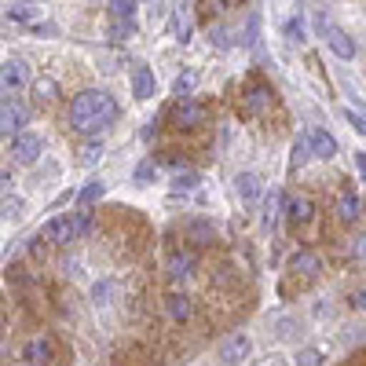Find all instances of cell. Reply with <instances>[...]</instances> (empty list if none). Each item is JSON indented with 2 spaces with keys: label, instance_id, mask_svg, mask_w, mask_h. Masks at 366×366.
Masks as SVG:
<instances>
[{
  "label": "cell",
  "instance_id": "28",
  "mask_svg": "<svg viewBox=\"0 0 366 366\" xmlns=\"http://www.w3.org/2000/svg\"><path fill=\"white\" fill-rule=\"evenodd\" d=\"M297 366H322V352L319 348H300Z\"/></svg>",
  "mask_w": 366,
  "mask_h": 366
},
{
  "label": "cell",
  "instance_id": "5",
  "mask_svg": "<svg viewBox=\"0 0 366 366\" xmlns=\"http://www.w3.org/2000/svg\"><path fill=\"white\" fill-rule=\"evenodd\" d=\"M26 84H29V66L22 59H8L0 66V92H22Z\"/></svg>",
  "mask_w": 366,
  "mask_h": 366
},
{
  "label": "cell",
  "instance_id": "24",
  "mask_svg": "<svg viewBox=\"0 0 366 366\" xmlns=\"http://www.w3.org/2000/svg\"><path fill=\"white\" fill-rule=\"evenodd\" d=\"M279 209H282V194L271 191V194H267V205H264V220L274 224V220H279Z\"/></svg>",
  "mask_w": 366,
  "mask_h": 366
},
{
  "label": "cell",
  "instance_id": "34",
  "mask_svg": "<svg viewBox=\"0 0 366 366\" xmlns=\"http://www.w3.org/2000/svg\"><path fill=\"white\" fill-rule=\"evenodd\" d=\"M308 162V143H304V136L297 139V147H293V165H304Z\"/></svg>",
  "mask_w": 366,
  "mask_h": 366
},
{
  "label": "cell",
  "instance_id": "33",
  "mask_svg": "<svg viewBox=\"0 0 366 366\" xmlns=\"http://www.w3.org/2000/svg\"><path fill=\"white\" fill-rule=\"evenodd\" d=\"M99 154H103V143H88L84 150H81V158L92 165V162H99Z\"/></svg>",
  "mask_w": 366,
  "mask_h": 366
},
{
  "label": "cell",
  "instance_id": "37",
  "mask_svg": "<svg viewBox=\"0 0 366 366\" xmlns=\"http://www.w3.org/2000/svg\"><path fill=\"white\" fill-rule=\"evenodd\" d=\"M362 300H366V293H362V290H359V293H352V308H359V312H362Z\"/></svg>",
  "mask_w": 366,
  "mask_h": 366
},
{
  "label": "cell",
  "instance_id": "16",
  "mask_svg": "<svg viewBox=\"0 0 366 366\" xmlns=\"http://www.w3.org/2000/svg\"><path fill=\"white\" fill-rule=\"evenodd\" d=\"M165 308H169V319H172V322H187V319L194 315V304H191L187 293H169V297H165Z\"/></svg>",
  "mask_w": 366,
  "mask_h": 366
},
{
  "label": "cell",
  "instance_id": "17",
  "mask_svg": "<svg viewBox=\"0 0 366 366\" xmlns=\"http://www.w3.org/2000/svg\"><path fill=\"white\" fill-rule=\"evenodd\" d=\"M337 217H341L345 224H359V217H362V198H359L355 191L341 194V202H337Z\"/></svg>",
  "mask_w": 366,
  "mask_h": 366
},
{
  "label": "cell",
  "instance_id": "10",
  "mask_svg": "<svg viewBox=\"0 0 366 366\" xmlns=\"http://www.w3.org/2000/svg\"><path fill=\"white\" fill-rule=\"evenodd\" d=\"M51 352H55L51 337H48V333H41V337H29V341H26L22 359H26V362H34V366H44V362L51 359Z\"/></svg>",
  "mask_w": 366,
  "mask_h": 366
},
{
  "label": "cell",
  "instance_id": "32",
  "mask_svg": "<svg viewBox=\"0 0 366 366\" xmlns=\"http://www.w3.org/2000/svg\"><path fill=\"white\" fill-rule=\"evenodd\" d=\"M154 172H158V165H154V158H147V162H143V165L136 169V183H147V179H150V176H154Z\"/></svg>",
  "mask_w": 366,
  "mask_h": 366
},
{
  "label": "cell",
  "instance_id": "6",
  "mask_svg": "<svg viewBox=\"0 0 366 366\" xmlns=\"http://www.w3.org/2000/svg\"><path fill=\"white\" fill-rule=\"evenodd\" d=\"M249 352H253V341L246 337V333H231V337L220 345V359H224L227 366L246 362V359H249Z\"/></svg>",
  "mask_w": 366,
  "mask_h": 366
},
{
  "label": "cell",
  "instance_id": "18",
  "mask_svg": "<svg viewBox=\"0 0 366 366\" xmlns=\"http://www.w3.org/2000/svg\"><path fill=\"white\" fill-rule=\"evenodd\" d=\"M132 96L136 99H150V96H154V74H150L147 66L132 70Z\"/></svg>",
  "mask_w": 366,
  "mask_h": 366
},
{
  "label": "cell",
  "instance_id": "9",
  "mask_svg": "<svg viewBox=\"0 0 366 366\" xmlns=\"http://www.w3.org/2000/svg\"><path fill=\"white\" fill-rule=\"evenodd\" d=\"M322 37H326V44L333 48V55H341V59H355V41L345 34L341 26H326V22H322Z\"/></svg>",
  "mask_w": 366,
  "mask_h": 366
},
{
  "label": "cell",
  "instance_id": "8",
  "mask_svg": "<svg viewBox=\"0 0 366 366\" xmlns=\"http://www.w3.org/2000/svg\"><path fill=\"white\" fill-rule=\"evenodd\" d=\"M271 103H274V92H271L267 84H249L246 99H242V114H246V117H257V114L267 110Z\"/></svg>",
  "mask_w": 366,
  "mask_h": 366
},
{
  "label": "cell",
  "instance_id": "39",
  "mask_svg": "<svg viewBox=\"0 0 366 366\" xmlns=\"http://www.w3.org/2000/svg\"><path fill=\"white\" fill-rule=\"evenodd\" d=\"M267 366H286V359H282V355H271V359H267Z\"/></svg>",
  "mask_w": 366,
  "mask_h": 366
},
{
  "label": "cell",
  "instance_id": "31",
  "mask_svg": "<svg viewBox=\"0 0 366 366\" xmlns=\"http://www.w3.org/2000/svg\"><path fill=\"white\" fill-rule=\"evenodd\" d=\"M191 84H194V77L191 74H183V77H176V84H172V92L179 99H187V92H191Z\"/></svg>",
  "mask_w": 366,
  "mask_h": 366
},
{
  "label": "cell",
  "instance_id": "2",
  "mask_svg": "<svg viewBox=\"0 0 366 366\" xmlns=\"http://www.w3.org/2000/svg\"><path fill=\"white\" fill-rule=\"evenodd\" d=\"M77 238V220L74 212H63V217H51L44 227H41V242H55V246H66V242Z\"/></svg>",
  "mask_w": 366,
  "mask_h": 366
},
{
  "label": "cell",
  "instance_id": "14",
  "mask_svg": "<svg viewBox=\"0 0 366 366\" xmlns=\"http://www.w3.org/2000/svg\"><path fill=\"white\" fill-rule=\"evenodd\" d=\"M234 194H238L242 202H253V198H260V194H264V183H260V176H257V172H238V176H234Z\"/></svg>",
  "mask_w": 366,
  "mask_h": 366
},
{
  "label": "cell",
  "instance_id": "26",
  "mask_svg": "<svg viewBox=\"0 0 366 366\" xmlns=\"http://www.w3.org/2000/svg\"><path fill=\"white\" fill-rule=\"evenodd\" d=\"M0 212H4V220H19L22 217V198H4V202H0Z\"/></svg>",
  "mask_w": 366,
  "mask_h": 366
},
{
  "label": "cell",
  "instance_id": "7",
  "mask_svg": "<svg viewBox=\"0 0 366 366\" xmlns=\"http://www.w3.org/2000/svg\"><path fill=\"white\" fill-rule=\"evenodd\" d=\"M304 143H308V154H315V158H333L337 154V139H333L326 129H308L304 132Z\"/></svg>",
  "mask_w": 366,
  "mask_h": 366
},
{
  "label": "cell",
  "instance_id": "25",
  "mask_svg": "<svg viewBox=\"0 0 366 366\" xmlns=\"http://www.w3.org/2000/svg\"><path fill=\"white\" fill-rule=\"evenodd\" d=\"M242 0H202V8L209 11V15H224V11H231V8H238Z\"/></svg>",
  "mask_w": 366,
  "mask_h": 366
},
{
  "label": "cell",
  "instance_id": "21",
  "mask_svg": "<svg viewBox=\"0 0 366 366\" xmlns=\"http://www.w3.org/2000/svg\"><path fill=\"white\" fill-rule=\"evenodd\" d=\"M187 234L194 238V246H209V242H212V224H205V220H194V224L187 227Z\"/></svg>",
  "mask_w": 366,
  "mask_h": 366
},
{
  "label": "cell",
  "instance_id": "36",
  "mask_svg": "<svg viewBox=\"0 0 366 366\" xmlns=\"http://www.w3.org/2000/svg\"><path fill=\"white\" fill-rule=\"evenodd\" d=\"M293 330H297L293 319H279V337H293Z\"/></svg>",
  "mask_w": 366,
  "mask_h": 366
},
{
  "label": "cell",
  "instance_id": "15",
  "mask_svg": "<svg viewBox=\"0 0 366 366\" xmlns=\"http://www.w3.org/2000/svg\"><path fill=\"white\" fill-rule=\"evenodd\" d=\"M290 267H293L297 274H304V279H315V274L322 271V260H319V253H312V249H297L293 260H290Z\"/></svg>",
  "mask_w": 366,
  "mask_h": 366
},
{
  "label": "cell",
  "instance_id": "20",
  "mask_svg": "<svg viewBox=\"0 0 366 366\" xmlns=\"http://www.w3.org/2000/svg\"><path fill=\"white\" fill-rule=\"evenodd\" d=\"M110 19L114 22H132L136 19V0H110Z\"/></svg>",
  "mask_w": 366,
  "mask_h": 366
},
{
  "label": "cell",
  "instance_id": "4",
  "mask_svg": "<svg viewBox=\"0 0 366 366\" xmlns=\"http://www.w3.org/2000/svg\"><path fill=\"white\" fill-rule=\"evenodd\" d=\"M41 150H44V143H41L37 132H19L15 143H11V158H15L19 165H34V162L41 158Z\"/></svg>",
  "mask_w": 366,
  "mask_h": 366
},
{
  "label": "cell",
  "instance_id": "30",
  "mask_svg": "<svg viewBox=\"0 0 366 366\" xmlns=\"http://www.w3.org/2000/svg\"><path fill=\"white\" fill-rule=\"evenodd\" d=\"M198 187V172H179L176 176V191H194Z\"/></svg>",
  "mask_w": 366,
  "mask_h": 366
},
{
  "label": "cell",
  "instance_id": "35",
  "mask_svg": "<svg viewBox=\"0 0 366 366\" xmlns=\"http://www.w3.org/2000/svg\"><path fill=\"white\" fill-rule=\"evenodd\" d=\"M348 125L362 136V129H366V121H362V114H355V110H348Z\"/></svg>",
  "mask_w": 366,
  "mask_h": 366
},
{
  "label": "cell",
  "instance_id": "23",
  "mask_svg": "<svg viewBox=\"0 0 366 366\" xmlns=\"http://www.w3.org/2000/svg\"><path fill=\"white\" fill-rule=\"evenodd\" d=\"M172 26H176V41L187 44V41H191V19L183 15V11H176V15H172Z\"/></svg>",
  "mask_w": 366,
  "mask_h": 366
},
{
  "label": "cell",
  "instance_id": "11",
  "mask_svg": "<svg viewBox=\"0 0 366 366\" xmlns=\"http://www.w3.org/2000/svg\"><path fill=\"white\" fill-rule=\"evenodd\" d=\"M172 121H176V129H194L205 121V110L194 99H179V107L172 110Z\"/></svg>",
  "mask_w": 366,
  "mask_h": 366
},
{
  "label": "cell",
  "instance_id": "27",
  "mask_svg": "<svg viewBox=\"0 0 366 366\" xmlns=\"http://www.w3.org/2000/svg\"><path fill=\"white\" fill-rule=\"evenodd\" d=\"M110 37H114V41H129V37H136V22H114V26H110Z\"/></svg>",
  "mask_w": 366,
  "mask_h": 366
},
{
  "label": "cell",
  "instance_id": "12",
  "mask_svg": "<svg viewBox=\"0 0 366 366\" xmlns=\"http://www.w3.org/2000/svg\"><path fill=\"white\" fill-rule=\"evenodd\" d=\"M312 217H315V205H312V198H290L286 202V220H290V227H304V224H312Z\"/></svg>",
  "mask_w": 366,
  "mask_h": 366
},
{
  "label": "cell",
  "instance_id": "19",
  "mask_svg": "<svg viewBox=\"0 0 366 366\" xmlns=\"http://www.w3.org/2000/svg\"><path fill=\"white\" fill-rule=\"evenodd\" d=\"M8 19H15V22H29V26H34V22L41 19V4H34V0H22V4L8 8Z\"/></svg>",
  "mask_w": 366,
  "mask_h": 366
},
{
  "label": "cell",
  "instance_id": "1",
  "mask_svg": "<svg viewBox=\"0 0 366 366\" xmlns=\"http://www.w3.org/2000/svg\"><path fill=\"white\" fill-rule=\"evenodd\" d=\"M114 117H117V103H114V96H107V92H99V88L81 92V96H74V103H70V125L84 136L103 132L107 125H114Z\"/></svg>",
  "mask_w": 366,
  "mask_h": 366
},
{
  "label": "cell",
  "instance_id": "3",
  "mask_svg": "<svg viewBox=\"0 0 366 366\" xmlns=\"http://www.w3.org/2000/svg\"><path fill=\"white\" fill-rule=\"evenodd\" d=\"M26 117H29V110L19 99H0V139L19 136L22 125H26Z\"/></svg>",
  "mask_w": 366,
  "mask_h": 366
},
{
  "label": "cell",
  "instance_id": "29",
  "mask_svg": "<svg viewBox=\"0 0 366 366\" xmlns=\"http://www.w3.org/2000/svg\"><path fill=\"white\" fill-rule=\"evenodd\" d=\"M103 191H107V187H103L99 179H96V183H88V187L81 191V205H92V202H99V198H103Z\"/></svg>",
  "mask_w": 366,
  "mask_h": 366
},
{
  "label": "cell",
  "instance_id": "13",
  "mask_svg": "<svg viewBox=\"0 0 366 366\" xmlns=\"http://www.w3.org/2000/svg\"><path fill=\"white\" fill-rule=\"evenodd\" d=\"M191 274H194V253L176 249V253L169 257V279H172V282H187Z\"/></svg>",
  "mask_w": 366,
  "mask_h": 366
},
{
  "label": "cell",
  "instance_id": "22",
  "mask_svg": "<svg viewBox=\"0 0 366 366\" xmlns=\"http://www.w3.org/2000/svg\"><path fill=\"white\" fill-rule=\"evenodd\" d=\"M55 96H59V84H55V81H37V84H34V99L51 103Z\"/></svg>",
  "mask_w": 366,
  "mask_h": 366
},
{
  "label": "cell",
  "instance_id": "38",
  "mask_svg": "<svg viewBox=\"0 0 366 366\" xmlns=\"http://www.w3.org/2000/svg\"><path fill=\"white\" fill-rule=\"evenodd\" d=\"M355 169H359V176L366 172V154H362V150H359V154H355Z\"/></svg>",
  "mask_w": 366,
  "mask_h": 366
}]
</instances>
